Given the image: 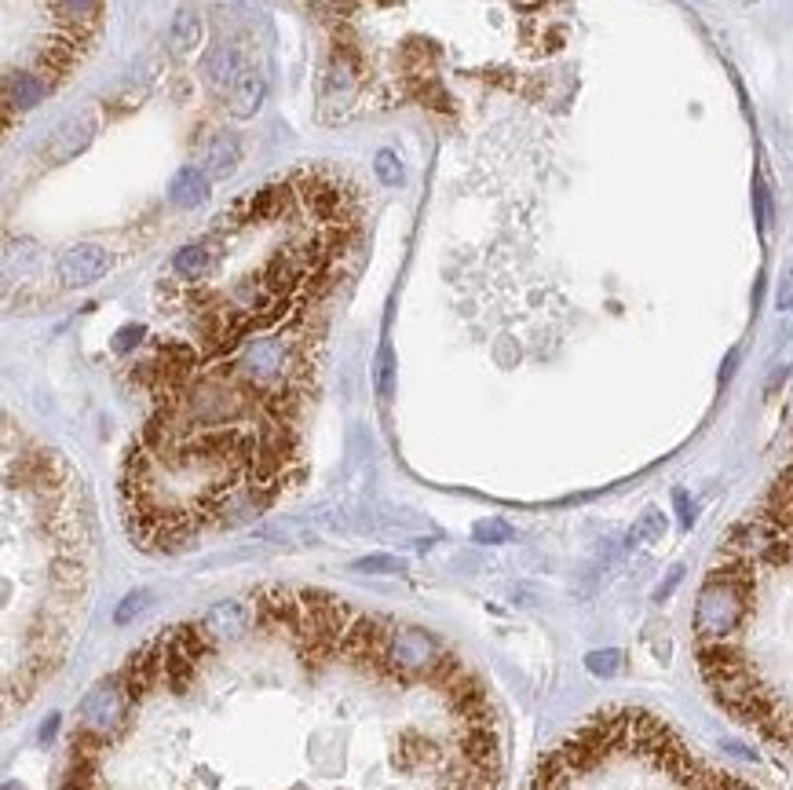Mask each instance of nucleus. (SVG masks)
Wrapping results in <instances>:
<instances>
[{"instance_id": "obj_1", "label": "nucleus", "mask_w": 793, "mask_h": 790, "mask_svg": "<svg viewBox=\"0 0 793 790\" xmlns=\"http://www.w3.org/2000/svg\"><path fill=\"white\" fill-rule=\"evenodd\" d=\"M490 688L424 626L260 586L143 641L74 721L55 790H501Z\"/></svg>"}, {"instance_id": "obj_2", "label": "nucleus", "mask_w": 793, "mask_h": 790, "mask_svg": "<svg viewBox=\"0 0 793 790\" xmlns=\"http://www.w3.org/2000/svg\"><path fill=\"white\" fill-rule=\"evenodd\" d=\"M695 662L739 725L793 754V454L702 578Z\"/></svg>"}, {"instance_id": "obj_3", "label": "nucleus", "mask_w": 793, "mask_h": 790, "mask_svg": "<svg viewBox=\"0 0 793 790\" xmlns=\"http://www.w3.org/2000/svg\"><path fill=\"white\" fill-rule=\"evenodd\" d=\"M8 483L33 502L41 549L4 575V706H26L63 666L88 597L92 527L63 458L33 450L8 461Z\"/></svg>"}, {"instance_id": "obj_4", "label": "nucleus", "mask_w": 793, "mask_h": 790, "mask_svg": "<svg viewBox=\"0 0 793 790\" xmlns=\"http://www.w3.org/2000/svg\"><path fill=\"white\" fill-rule=\"evenodd\" d=\"M527 790H757L640 706H607L538 761Z\"/></svg>"}, {"instance_id": "obj_5", "label": "nucleus", "mask_w": 793, "mask_h": 790, "mask_svg": "<svg viewBox=\"0 0 793 790\" xmlns=\"http://www.w3.org/2000/svg\"><path fill=\"white\" fill-rule=\"evenodd\" d=\"M249 70H253V59H249L242 44L234 41H216L209 44V52L201 55V77H205L209 92L216 96V103L231 96Z\"/></svg>"}, {"instance_id": "obj_6", "label": "nucleus", "mask_w": 793, "mask_h": 790, "mask_svg": "<svg viewBox=\"0 0 793 790\" xmlns=\"http://www.w3.org/2000/svg\"><path fill=\"white\" fill-rule=\"evenodd\" d=\"M99 132V114L96 110H81V114H70V118L59 125V129L48 136V147H44V161L48 165H66L74 161L77 154H85L92 147V139Z\"/></svg>"}, {"instance_id": "obj_7", "label": "nucleus", "mask_w": 793, "mask_h": 790, "mask_svg": "<svg viewBox=\"0 0 793 790\" xmlns=\"http://www.w3.org/2000/svg\"><path fill=\"white\" fill-rule=\"evenodd\" d=\"M114 267V257L106 253L96 242H77V246L63 249L59 260H55V271H59V282L63 286H88V282H99Z\"/></svg>"}, {"instance_id": "obj_8", "label": "nucleus", "mask_w": 793, "mask_h": 790, "mask_svg": "<svg viewBox=\"0 0 793 790\" xmlns=\"http://www.w3.org/2000/svg\"><path fill=\"white\" fill-rule=\"evenodd\" d=\"M85 44H88L85 37L59 30L52 41H48L41 52H37V59H33V70H37V74H41L48 85H55L59 77H66L77 66V59H81V48H85Z\"/></svg>"}, {"instance_id": "obj_9", "label": "nucleus", "mask_w": 793, "mask_h": 790, "mask_svg": "<svg viewBox=\"0 0 793 790\" xmlns=\"http://www.w3.org/2000/svg\"><path fill=\"white\" fill-rule=\"evenodd\" d=\"M48 81H44L37 70H11L4 77V118H8V129H11V118L15 114H26V110L41 107L44 96H48Z\"/></svg>"}, {"instance_id": "obj_10", "label": "nucleus", "mask_w": 793, "mask_h": 790, "mask_svg": "<svg viewBox=\"0 0 793 790\" xmlns=\"http://www.w3.org/2000/svg\"><path fill=\"white\" fill-rule=\"evenodd\" d=\"M245 158L242 136L238 132H216L205 147V158H201V169L209 172V180H231L238 165Z\"/></svg>"}, {"instance_id": "obj_11", "label": "nucleus", "mask_w": 793, "mask_h": 790, "mask_svg": "<svg viewBox=\"0 0 793 790\" xmlns=\"http://www.w3.org/2000/svg\"><path fill=\"white\" fill-rule=\"evenodd\" d=\"M52 4V15L59 22V30L77 33V37H92L96 33V22L103 15V0H48Z\"/></svg>"}, {"instance_id": "obj_12", "label": "nucleus", "mask_w": 793, "mask_h": 790, "mask_svg": "<svg viewBox=\"0 0 793 790\" xmlns=\"http://www.w3.org/2000/svg\"><path fill=\"white\" fill-rule=\"evenodd\" d=\"M264 99H267V77H264V70H256V66H253V70L242 77V85L234 88V92L223 99L220 107L227 110L234 121H249V118H256V114H260Z\"/></svg>"}, {"instance_id": "obj_13", "label": "nucleus", "mask_w": 793, "mask_h": 790, "mask_svg": "<svg viewBox=\"0 0 793 790\" xmlns=\"http://www.w3.org/2000/svg\"><path fill=\"white\" fill-rule=\"evenodd\" d=\"M169 198L176 209H198V205H205L212 198V180L205 169H194V165H187V169H180L176 176H172L169 183Z\"/></svg>"}, {"instance_id": "obj_14", "label": "nucleus", "mask_w": 793, "mask_h": 790, "mask_svg": "<svg viewBox=\"0 0 793 790\" xmlns=\"http://www.w3.org/2000/svg\"><path fill=\"white\" fill-rule=\"evenodd\" d=\"M169 52L172 55H191L201 44V15L194 8H180L169 22Z\"/></svg>"}, {"instance_id": "obj_15", "label": "nucleus", "mask_w": 793, "mask_h": 790, "mask_svg": "<svg viewBox=\"0 0 793 790\" xmlns=\"http://www.w3.org/2000/svg\"><path fill=\"white\" fill-rule=\"evenodd\" d=\"M373 172H377V180L384 187H402L406 183V169H402V158L395 150H377V158H373Z\"/></svg>"}, {"instance_id": "obj_16", "label": "nucleus", "mask_w": 793, "mask_h": 790, "mask_svg": "<svg viewBox=\"0 0 793 790\" xmlns=\"http://www.w3.org/2000/svg\"><path fill=\"white\" fill-rule=\"evenodd\" d=\"M147 604H150V593H147V589H136V593H128V597L121 600V608L114 611L117 626H125V622H132V615H139V611L147 608Z\"/></svg>"}, {"instance_id": "obj_17", "label": "nucleus", "mask_w": 793, "mask_h": 790, "mask_svg": "<svg viewBox=\"0 0 793 790\" xmlns=\"http://www.w3.org/2000/svg\"><path fill=\"white\" fill-rule=\"evenodd\" d=\"M585 666H589V673H596V677H611V673L618 670V652H614V648H603V652L585 655Z\"/></svg>"}, {"instance_id": "obj_18", "label": "nucleus", "mask_w": 793, "mask_h": 790, "mask_svg": "<svg viewBox=\"0 0 793 790\" xmlns=\"http://www.w3.org/2000/svg\"><path fill=\"white\" fill-rule=\"evenodd\" d=\"M143 337H147V330H143V326H136V322H128L125 330L114 333V352L117 355H128L139 341H143Z\"/></svg>"}, {"instance_id": "obj_19", "label": "nucleus", "mask_w": 793, "mask_h": 790, "mask_svg": "<svg viewBox=\"0 0 793 790\" xmlns=\"http://www.w3.org/2000/svg\"><path fill=\"white\" fill-rule=\"evenodd\" d=\"M377 395L381 399L392 395V348L388 344L381 348V359H377Z\"/></svg>"}, {"instance_id": "obj_20", "label": "nucleus", "mask_w": 793, "mask_h": 790, "mask_svg": "<svg viewBox=\"0 0 793 790\" xmlns=\"http://www.w3.org/2000/svg\"><path fill=\"white\" fill-rule=\"evenodd\" d=\"M476 538L479 542H505V538H512V531H508L505 524H479Z\"/></svg>"}, {"instance_id": "obj_21", "label": "nucleus", "mask_w": 793, "mask_h": 790, "mask_svg": "<svg viewBox=\"0 0 793 790\" xmlns=\"http://www.w3.org/2000/svg\"><path fill=\"white\" fill-rule=\"evenodd\" d=\"M793 308V267L783 275V286H779V311Z\"/></svg>"}, {"instance_id": "obj_22", "label": "nucleus", "mask_w": 793, "mask_h": 790, "mask_svg": "<svg viewBox=\"0 0 793 790\" xmlns=\"http://www.w3.org/2000/svg\"><path fill=\"white\" fill-rule=\"evenodd\" d=\"M362 571H399V564L395 560H388V556H373V560H362Z\"/></svg>"}, {"instance_id": "obj_23", "label": "nucleus", "mask_w": 793, "mask_h": 790, "mask_svg": "<svg viewBox=\"0 0 793 790\" xmlns=\"http://www.w3.org/2000/svg\"><path fill=\"white\" fill-rule=\"evenodd\" d=\"M680 575H684V571H680V567H677V571H673V575H669L666 582H662V589H658V600H662V597H669V593H673V586H677V582H680Z\"/></svg>"}]
</instances>
